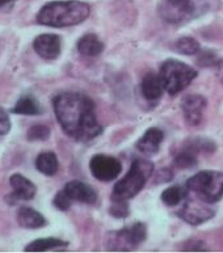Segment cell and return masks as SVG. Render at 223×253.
I'll use <instances>...</instances> for the list:
<instances>
[{
	"label": "cell",
	"mask_w": 223,
	"mask_h": 253,
	"mask_svg": "<svg viewBox=\"0 0 223 253\" xmlns=\"http://www.w3.org/2000/svg\"><path fill=\"white\" fill-rule=\"evenodd\" d=\"M53 106L63 131L78 142H89L102 132L95 104L76 92H64L54 97Z\"/></svg>",
	"instance_id": "6da1fadb"
},
{
	"label": "cell",
	"mask_w": 223,
	"mask_h": 253,
	"mask_svg": "<svg viewBox=\"0 0 223 253\" xmlns=\"http://www.w3.org/2000/svg\"><path fill=\"white\" fill-rule=\"evenodd\" d=\"M91 15V7L87 3L78 0L51 1L40 9L38 24L53 28H64L83 23Z\"/></svg>",
	"instance_id": "7a4b0ae2"
},
{
	"label": "cell",
	"mask_w": 223,
	"mask_h": 253,
	"mask_svg": "<svg viewBox=\"0 0 223 253\" xmlns=\"http://www.w3.org/2000/svg\"><path fill=\"white\" fill-rule=\"evenodd\" d=\"M154 173V164L146 159H135L130 166L128 173L118 180L114 185L112 198L130 200L135 197L147 184L148 178Z\"/></svg>",
	"instance_id": "3957f363"
},
{
	"label": "cell",
	"mask_w": 223,
	"mask_h": 253,
	"mask_svg": "<svg viewBox=\"0 0 223 253\" xmlns=\"http://www.w3.org/2000/svg\"><path fill=\"white\" fill-rule=\"evenodd\" d=\"M159 78L164 91L175 96L189 87L197 78V71L192 66L178 59H168L160 66Z\"/></svg>",
	"instance_id": "277c9868"
},
{
	"label": "cell",
	"mask_w": 223,
	"mask_h": 253,
	"mask_svg": "<svg viewBox=\"0 0 223 253\" xmlns=\"http://www.w3.org/2000/svg\"><path fill=\"white\" fill-rule=\"evenodd\" d=\"M186 189L200 201L214 204L223 197V172L204 170L186 181Z\"/></svg>",
	"instance_id": "5b68a950"
},
{
	"label": "cell",
	"mask_w": 223,
	"mask_h": 253,
	"mask_svg": "<svg viewBox=\"0 0 223 253\" xmlns=\"http://www.w3.org/2000/svg\"><path fill=\"white\" fill-rule=\"evenodd\" d=\"M205 4V0H162L159 15L166 23L178 25L200 16Z\"/></svg>",
	"instance_id": "8992f818"
},
{
	"label": "cell",
	"mask_w": 223,
	"mask_h": 253,
	"mask_svg": "<svg viewBox=\"0 0 223 253\" xmlns=\"http://www.w3.org/2000/svg\"><path fill=\"white\" fill-rule=\"evenodd\" d=\"M147 230L143 223H134L130 227H125L118 231H110L105 236V247L108 251H128L135 250L146 240Z\"/></svg>",
	"instance_id": "52a82bcc"
},
{
	"label": "cell",
	"mask_w": 223,
	"mask_h": 253,
	"mask_svg": "<svg viewBox=\"0 0 223 253\" xmlns=\"http://www.w3.org/2000/svg\"><path fill=\"white\" fill-rule=\"evenodd\" d=\"M89 168L96 180L101 182H110L120 176L122 164L117 158L110 155L98 154L91 159Z\"/></svg>",
	"instance_id": "ba28073f"
},
{
	"label": "cell",
	"mask_w": 223,
	"mask_h": 253,
	"mask_svg": "<svg viewBox=\"0 0 223 253\" xmlns=\"http://www.w3.org/2000/svg\"><path fill=\"white\" fill-rule=\"evenodd\" d=\"M209 205L210 204H206L204 201H201V202L190 201V202H186L182 206L181 210L178 214L186 223L193 224V226H198L201 223H205L208 222L209 219H212L214 214H216L214 209L210 208Z\"/></svg>",
	"instance_id": "9c48e42d"
},
{
	"label": "cell",
	"mask_w": 223,
	"mask_h": 253,
	"mask_svg": "<svg viewBox=\"0 0 223 253\" xmlns=\"http://www.w3.org/2000/svg\"><path fill=\"white\" fill-rule=\"evenodd\" d=\"M33 49L46 61L57 59L62 50L61 37L57 34H41L34 38Z\"/></svg>",
	"instance_id": "30bf717a"
},
{
	"label": "cell",
	"mask_w": 223,
	"mask_h": 253,
	"mask_svg": "<svg viewBox=\"0 0 223 253\" xmlns=\"http://www.w3.org/2000/svg\"><path fill=\"white\" fill-rule=\"evenodd\" d=\"M184 118L188 125H198L204 118L205 109H206V100L201 95H189L182 100L181 104Z\"/></svg>",
	"instance_id": "8fae6325"
},
{
	"label": "cell",
	"mask_w": 223,
	"mask_h": 253,
	"mask_svg": "<svg viewBox=\"0 0 223 253\" xmlns=\"http://www.w3.org/2000/svg\"><path fill=\"white\" fill-rule=\"evenodd\" d=\"M63 190L71 198V201H75V202L86 205H95L97 202V193L86 182L70 181L66 184Z\"/></svg>",
	"instance_id": "7c38bea8"
},
{
	"label": "cell",
	"mask_w": 223,
	"mask_h": 253,
	"mask_svg": "<svg viewBox=\"0 0 223 253\" xmlns=\"http://www.w3.org/2000/svg\"><path fill=\"white\" fill-rule=\"evenodd\" d=\"M163 139H164V134L162 130L152 127L144 132V135L138 140L136 148L144 155H154L159 151Z\"/></svg>",
	"instance_id": "4fadbf2b"
},
{
	"label": "cell",
	"mask_w": 223,
	"mask_h": 253,
	"mask_svg": "<svg viewBox=\"0 0 223 253\" xmlns=\"http://www.w3.org/2000/svg\"><path fill=\"white\" fill-rule=\"evenodd\" d=\"M140 88H142V93H143L144 98L148 100V101L159 100L162 97L163 91H164L159 74H155V72H147L144 75Z\"/></svg>",
	"instance_id": "5bb4252c"
},
{
	"label": "cell",
	"mask_w": 223,
	"mask_h": 253,
	"mask_svg": "<svg viewBox=\"0 0 223 253\" xmlns=\"http://www.w3.org/2000/svg\"><path fill=\"white\" fill-rule=\"evenodd\" d=\"M76 49L84 57H97L102 53L104 45L101 40L96 36L95 33L84 34L83 37L79 38L76 43Z\"/></svg>",
	"instance_id": "9a60e30c"
},
{
	"label": "cell",
	"mask_w": 223,
	"mask_h": 253,
	"mask_svg": "<svg viewBox=\"0 0 223 253\" xmlns=\"http://www.w3.org/2000/svg\"><path fill=\"white\" fill-rule=\"evenodd\" d=\"M9 182H11L12 189H13V196L17 200L29 201L36 194V185L32 181H29L27 177H24L23 174H13Z\"/></svg>",
	"instance_id": "2e32d148"
},
{
	"label": "cell",
	"mask_w": 223,
	"mask_h": 253,
	"mask_svg": "<svg viewBox=\"0 0 223 253\" xmlns=\"http://www.w3.org/2000/svg\"><path fill=\"white\" fill-rule=\"evenodd\" d=\"M17 222L24 228H41L46 224V219L32 208H21L17 212Z\"/></svg>",
	"instance_id": "e0dca14e"
},
{
	"label": "cell",
	"mask_w": 223,
	"mask_h": 253,
	"mask_svg": "<svg viewBox=\"0 0 223 253\" xmlns=\"http://www.w3.org/2000/svg\"><path fill=\"white\" fill-rule=\"evenodd\" d=\"M36 168L45 176H54L58 172L59 163L58 158L53 152H42L36 159Z\"/></svg>",
	"instance_id": "ac0fdd59"
},
{
	"label": "cell",
	"mask_w": 223,
	"mask_h": 253,
	"mask_svg": "<svg viewBox=\"0 0 223 253\" xmlns=\"http://www.w3.org/2000/svg\"><path fill=\"white\" fill-rule=\"evenodd\" d=\"M67 243L57 238H44L37 239L32 242L31 244H28L25 247L27 252H44V251L54 250V248H59V247H66Z\"/></svg>",
	"instance_id": "d6986e66"
},
{
	"label": "cell",
	"mask_w": 223,
	"mask_h": 253,
	"mask_svg": "<svg viewBox=\"0 0 223 253\" xmlns=\"http://www.w3.org/2000/svg\"><path fill=\"white\" fill-rule=\"evenodd\" d=\"M188 197V189H184L182 186L175 185L170 186L162 193V201L167 206H178Z\"/></svg>",
	"instance_id": "ffe728a7"
},
{
	"label": "cell",
	"mask_w": 223,
	"mask_h": 253,
	"mask_svg": "<svg viewBox=\"0 0 223 253\" xmlns=\"http://www.w3.org/2000/svg\"><path fill=\"white\" fill-rule=\"evenodd\" d=\"M13 113L25 114V116H36L41 112L38 102L32 96H24L16 102L15 108L12 110Z\"/></svg>",
	"instance_id": "44dd1931"
},
{
	"label": "cell",
	"mask_w": 223,
	"mask_h": 253,
	"mask_svg": "<svg viewBox=\"0 0 223 253\" xmlns=\"http://www.w3.org/2000/svg\"><path fill=\"white\" fill-rule=\"evenodd\" d=\"M175 47L178 53L184 54V55H196L201 51V46L196 38L193 37H181L178 38Z\"/></svg>",
	"instance_id": "7402d4cb"
},
{
	"label": "cell",
	"mask_w": 223,
	"mask_h": 253,
	"mask_svg": "<svg viewBox=\"0 0 223 253\" xmlns=\"http://www.w3.org/2000/svg\"><path fill=\"white\" fill-rule=\"evenodd\" d=\"M174 163L175 166L180 169H192L197 166V154H194L188 148H184L175 156Z\"/></svg>",
	"instance_id": "603a6c76"
},
{
	"label": "cell",
	"mask_w": 223,
	"mask_h": 253,
	"mask_svg": "<svg viewBox=\"0 0 223 253\" xmlns=\"http://www.w3.org/2000/svg\"><path fill=\"white\" fill-rule=\"evenodd\" d=\"M185 148L193 151L194 154L198 152H213L216 150V144L213 143L212 140L205 139V138H197V139H192L186 143Z\"/></svg>",
	"instance_id": "cb8c5ba5"
},
{
	"label": "cell",
	"mask_w": 223,
	"mask_h": 253,
	"mask_svg": "<svg viewBox=\"0 0 223 253\" xmlns=\"http://www.w3.org/2000/svg\"><path fill=\"white\" fill-rule=\"evenodd\" d=\"M109 214L113 218L124 219L129 215V204L126 200H116L112 198V205L109 208Z\"/></svg>",
	"instance_id": "d4e9b609"
},
{
	"label": "cell",
	"mask_w": 223,
	"mask_h": 253,
	"mask_svg": "<svg viewBox=\"0 0 223 253\" xmlns=\"http://www.w3.org/2000/svg\"><path fill=\"white\" fill-rule=\"evenodd\" d=\"M29 140H46L50 136V128L46 125H33L28 130Z\"/></svg>",
	"instance_id": "484cf974"
},
{
	"label": "cell",
	"mask_w": 223,
	"mask_h": 253,
	"mask_svg": "<svg viewBox=\"0 0 223 253\" xmlns=\"http://www.w3.org/2000/svg\"><path fill=\"white\" fill-rule=\"evenodd\" d=\"M71 198L66 194V192L64 190H62V192H59L55 196V198H54V205L57 206L59 210H62V211H66V210H68L70 209V206H71Z\"/></svg>",
	"instance_id": "4316f807"
},
{
	"label": "cell",
	"mask_w": 223,
	"mask_h": 253,
	"mask_svg": "<svg viewBox=\"0 0 223 253\" xmlns=\"http://www.w3.org/2000/svg\"><path fill=\"white\" fill-rule=\"evenodd\" d=\"M11 130V120L5 110L0 108V135H5Z\"/></svg>",
	"instance_id": "83f0119b"
},
{
	"label": "cell",
	"mask_w": 223,
	"mask_h": 253,
	"mask_svg": "<svg viewBox=\"0 0 223 253\" xmlns=\"http://www.w3.org/2000/svg\"><path fill=\"white\" fill-rule=\"evenodd\" d=\"M200 57H198V64L200 66H204V67H208V66H212V64L218 63L217 62L216 55L212 53V51H205V53H198Z\"/></svg>",
	"instance_id": "f1b7e54d"
},
{
	"label": "cell",
	"mask_w": 223,
	"mask_h": 253,
	"mask_svg": "<svg viewBox=\"0 0 223 253\" xmlns=\"http://www.w3.org/2000/svg\"><path fill=\"white\" fill-rule=\"evenodd\" d=\"M159 178H163L162 182L170 181V180H172V172H171L170 169L164 168V169L160 170L159 174H158V180H159Z\"/></svg>",
	"instance_id": "f546056e"
},
{
	"label": "cell",
	"mask_w": 223,
	"mask_h": 253,
	"mask_svg": "<svg viewBox=\"0 0 223 253\" xmlns=\"http://www.w3.org/2000/svg\"><path fill=\"white\" fill-rule=\"evenodd\" d=\"M217 75L220 78L221 83L223 84V59L217 63Z\"/></svg>",
	"instance_id": "4dcf8cb0"
},
{
	"label": "cell",
	"mask_w": 223,
	"mask_h": 253,
	"mask_svg": "<svg viewBox=\"0 0 223 253\" xmlns=\"http://www.w3.org/2000/svg\"><path fill=\"white\" fill-rule=\"evenodd\" d=\"M16 0H0V8H4L7 7V5H9V4L15 3Z\"/></svg>",
	"instance_id": "1f68e13d"
}]
</instances>
